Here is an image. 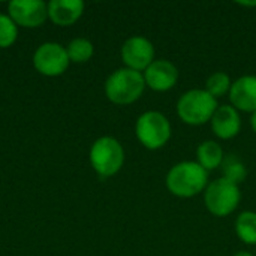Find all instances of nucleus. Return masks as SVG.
Here are the masks:
<instances>
[{
	"mask_svg": "<svg viewBox=\"0 0 256 256\" xmlns=\"http://www.w3.org/2000/svg\"><path fill=\"white\" fill-rule=\"evenodd\" d=\"M165 184L174 196L192 198L207 189L208 172L198 162L184 160L168 171Z\"/></svg>",
	"mask_w": 256,
	"mask_h": 256,
	"instance_id": "f257e3e1",
	"label": "nucleus"
},
{
	"mask_svg": "<svg viewBox=\"0 0 256 256\" xmlns=\"http://www.w3.org/2000/svg\"><path fill=\"white\" fill-rule=\"evenodd\" d=\"M146 87L142 72L120 68L106 78L105 96L116 105H129L142 96Z\"/></svg>",
	"mask_w": 256,
	"mask_h": 256,
	"instance_id": "f03ea898",
	"label": "nucleus"
},
{
	"mask_svg": "<svg viewBox=\"0 0 256 256\" xmlns=\"http://www.w3.org/2000/svg\"><path fill=\"white\" fill-rule=\"evenodd\" d=\"M218 106V99L206 88H192L180 96L177 102V116L186 124L201 126L212 120Z\"/></svg>",
	"mask_w": 256,
	"mask_h": 256,
	"instance_id": "7ed1b4c3",
	"label": "nucleus"
},
{
	"mask_svg": "<svg viewBox=\"0 0 256 256\" xmlns=\"http://www.w3.org/2000/svg\"><path fill=\"white\" fill-rule=\"evenodd\" d=\"M90 165L100 178L116 176L124 164V148L114 136L98 138L88 153Z\"/></svg>",
	"mask_w": 256,
	"mask_h": 256,
	"instance_id": "20e7f679",
	"label": "nucleus"
},
{
	"mask_svg": "<svg viewBox=\"0 0 256 256\" xmlns=\"http://www.w3.org/2000/svg\"><path fill=\"white\" fill-rule=\"evenodd\" d=\"M135 135L146 148L159 150L171 140L172 128L160 111H146L135 123Z\"/></svg>",
	"mask_w": 256,
	"mask_h": 256,
	"instance_id": "39448f33",
	"label": "nucleus"
},
{
	"mask_svg": "<svg viewBox=\"0 0 256 256\" xmlns=\"http://www.w3.org/2000/svg\"><path fill=\"white\" fill-rule=\"evenodd\" d=\"M242 200L240 186L222 178L208 183L204 190V204L216 218H226L238 207Z\"/></svg>",
	"mask_w": 256,
	"mask_h": 256,
	"instance_id": "423d86ee",
	"label": "nucleus"
},
{
	"mask_svg": "<svg viewBox=\"0 0 256 256\" xmlns=\"http://www.w3.org/2000/svg\"><path fill=\"white\" fill-rule=\"evenodd\" d=\"M70 60L68 57L66 46L57 42L40 44L33 54V66L44 76H58L66 72Z\"/></svg>",
	"mask_w": 256,
	"mask_h": 256,
	"instance_id": "0eeeda50",
	"label": "nucleus"
},
{
	"mask_svg": "<svg viewBox=\"0 0 256 256\" xmlns=\"http://www.w3.org/2000/svg\"><path fill=\"white\" fill-rule=\"evenodd\" d=\"M8 15L18 27H40L48 18V3L42 0H12L8 3Z\"/></svg>",
	"mask_w": 256,
	"mask_h": 256,
	"instance_id": "6e6552de",
	"label": "nucleus"
},
{
	"mask_svg": "<svg viewBox=\"0 0 256 256\" xmlns=\"http://www.w3.org/2000/svg\"><path fill=\"white\" fill-rule=\"evenodd\" d=\"M122 60L124 68L144 72L154 62V46L144 36H130L122 45Z\"/></svg>",
	"mask_w": 256,
	"mask_h": 256,
	"instance_id": "1a4fd4ad",
	"label": "nucleus"
},
{
	"mask_svg": "<svg viewBox=\"0 0 256 256\" xmlns=\"http://www.w3.org/2000/svg\"><path fill=\"white\" fill-rule=\"evenodd\" d=\"M146 86L154 92H168L178 81V69L170 60H154L144 72Z\"/></svg>",
	"mask_w": 256,
	"mask_h": 256,
	"instance_id": "9d476101",
	"label": "nucleus"
},
{
	"mask_svg": "<svg viewBox=\"0 0 256 256\" xmlns=\"http://www.w3.org/2000/svg\"><path fill=\"white\" fill-rule=\"evenodd\" d=\"M210 123L213 134L220 140H231L242 129V117L232 105H219Z\"/></svg>",
	"mask_w": 256,
	"mask_h": 256,
	"instance_id": "9b49d317",
	"label": "nucleus"
},
{
	"mask_svg": "<svg viewBox=\"0 0 256 256\" xmlns=\"http://www.w3.org/2000/svg\"><path fill=\"white\" fill-rule=\"evenodd\" d=\"M231 105L237 111H256V75H243L236 80L230 90Z\"/></svg>",
	"mask_w": 256,
	"mask_h": 256,
	"instance_id": "f8f14e48",
	"label": "nucleus"
},
{
	"mask_svg": "<svg viewBox=\"0 0 256 256\" xmlns=\"http://www.w3.org/2000/svg\"><path fill=\"white\" fill-rule=\"evenodd\" d=\"M84 8L81 0H51L48 3V18L56 26L69 27L82 16Z\"/></svg>",
	"mask_w": 256,
	"mask_h": 256,
	"instance_id": "ddd939ff",
	"label": "nucleus"
},
{
	"mask_svg": "<svg viewBox=\"0 0 256 256\" xmlns=\"http://www.w3.org/2000/svg\"><path fill=\"white\" fill-rule=\"evenodd\" d=\"M196 162L208 172L213 171L216 168H219L225 159L224 154V148L219 142L213 141V140H207L202 141L198 148H196Z\"/></svg>",
	"mask_w": 256,
	"mask_h": 256,
	"instance_id": "4468645a",
	"label": "nucleus"
},
{
	"mask_svg": "<svg viewBox=\"0 0 256 256\" xmlns=\"http://www.w3.org/2000/svg\"><path fill=\"white\" fill-rule=\"evenodd\" d=\"M236 234L237 237L249 246H256V213L243 212L236 220Z\"/></svg>",
	"mask_w": 256,
	"mask_h": 256,
	"instance_id": "2eb2a0df",
	"label": "nucleus"
},
{
	"mask_svg": "<svg viewBox=\"0 0 256 256\" xmlns=\"http://www.w3.org/2000/svg\"><path fill=\"white\" fill-rule=\"evenodd\" d=\"M220 166H222V171H224V178L234 183V184H237V186H240L248 177L246 165L236 154H228L224 159Z\"/></svg>",
	"mask_w": 256,
	"mask_h": 256,
	"instance_id": "dca6fc26",
	"label": "nucleus"
},
{
	"mask_svg": "<svg viewBox=\"0 0 256 256\" xmlns=\"http://www.w3.org/2000/svg\"><path fill=\"white\" fill-rule=\"evenodd\" d=\"M66 51H68V57L72 63H86L93 57L94 46L86 38H75L68 44Z\"/></svg>",
	"mask_w": 256,
	"mask_h": 256,
	"instance_id": "f3484780",
	"label": "nucleus"
},
{
	"mask_svg": "<svg viewBox=\"0 0 256 256\" xmlns=\"http://www.w3.org/2000/svg\"><path fill=\"white\" fill-rule=\"evenodd\" d=\"M231 86L232 82L226 72H213L206 81V90L216 99L230 93Z\"/></svg>",
	"mask_w": 256,
	"mask_h": 256,
	"instance_id": "a211bd4d",
	"label": "nucleus"
},
{
	"mask_svg": "<svg viewBox=\"0 0 256 256\" xmlns=\"http://www.w3.org/2000/svg\"><path fill=\"white\" fill-rule=\"evenodd\" d=\"M18 38V26L8 14H0V48H9Z\"/></svg>",
	"mask_w": 256,
	"mask_h": 256,
	"instance_id": "6ab92c4d",
	"label": "nucleus"
},
{
	"mask_svg": "<svg viewBox=\"0 0 256 256\" xmlns=\"http://www.w3.org/2000/svg\"><path fill=\"white\" fill-rule=\"evenodd\" d=\"M250 128H252V130L256 134V111L252 112V116H250Z\"/></svg>",
	"mask_w": 256,
	"mask_h": 256,
	"instance_id": "aec40b11",
	"label": "nucleus"
},
{
	"mask_svg": "<svg viewBox=\"0 0 256 256\" xmlns=\"http://www.w3.org/2000/svg\"><path fill=\"white\" fill-rule=\"evenodd\" d=\"M240 6H244V8H250V6H256V2H237Z\"/></svg>",
	"mask_w": 256,
	"mask_h": 256,
	"instance_id": "412c9836",
	"label": "nucleus"
},
{
	"mask_svg": "<svg viewBox=\"0 0 256 256\" xmlns=\"http://www.w3.org/2000/svg\"><path fill=\"white\" fill-rule=\"evenodd\" d=\"M234 256H254L250 252H244V250H240V252H237Z\"/></svg>",
	"mask_w": 256,
	"mask_h": 256,
	"instance_id": "4be33fe9",
	"label": "nucleus"
}]
</instances>
